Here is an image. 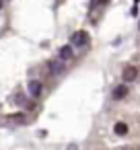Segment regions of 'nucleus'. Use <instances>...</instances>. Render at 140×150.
Segmentation results:
<instances>
[{"label":"nucleus","instance_id":"1","mask_svg":"<svg viewBox=\"0 0 140 150\" xmlns=\"http://www.w3.org/2000/svg\"><path fill=\"white\" fill-rule=\"evenodd\" d=\"M89 43V33L87 31H76L70 37V47H82Z\"/></svg>","mask_w":140,"mask_h":150},{"label":"nucleus","instance_id":"2","mask_svg":"<svg viewBox=\"0 0 140 150\" xmlns=\"http://www.w3.org/2000/svg\"><path fill=\"white\" fill-rule=\"evenodd\" d=\"M27 91H29V95H31L33 99H39L41 93H43V84H41V80H29Z\"/></svg>","mask_w":140,"mask_h":150},{"label":"nucleus","instance_id":"3","mask_svg":"<svg viewBox=\"0 0 140 150\" xmlns=\"http://www.w3.org/2000/svg\"><path fill=\"white\" fill-rule=\"evenodd\" d=\"M48 68H50V72H52L54 76H58V74L64 72V62H60V60L56 58V60H52V62L48 64Z\"/></svg>","mask_w":140,"mask_h":150},{"label":"nucleus","instance_id":"4","mask_svg":"<svg viewBox=\"0 0 140 150\" xmlns=\"http://www.w3.org/2000/svg\"><path fill=\"white\" fill-rule=\"evenodd\" d=\"M74 56V50L70 47V45H64V47H60V52H58V60L60 62H66V60H70Z\"/></svg>","mask_w":140,"mask_h":150},{"label":"nucleus","instance_id":"5","mask_svg":"<svg viewBox=\"0 0 140 150\" xmlns=\"http://www.w3.org/2000/svg\"><path fill=\"white\" fill-rule=\"evenodd\" d=\"M136 78H138V70H136L134 66H128V68L124 70V80H126V82H134Z\"/></svg>","mask_w":140,"mask_h":150},{"label":"nucleus","instance_id":"6","mask_svg":"<svg viewBox=\"0 0 140 150\" xmlns=\"http://www.w3.org/2000/svg\"><path fill=\"white\" fill-rule=\"evenodd\" d=\"M126 95H128V86H126V84H119V86H115V88H113V93H111V97H113L115 101L124 99Z\"/></svg>","mask_w":140,"mask_h":150},{"label":"nucleus","instance_id":"7","mask_svg":"<svg viewBox=\"0 0 140 150\" xmlns=\"http://www.w3.org/2000/svg\"><path fill=\"white\" fill-rule=\"evenodd\" d=\"M113 132H115L117 136H126V134H128V125H126L124 121H117V123L113 125Z\"/></svg>","mask_w":140,"mask_h":150},{"label":"nucleus","instance_id":"8","mask_svg":"<svg viewBox=\"0 0 140 150\" xmlns=\"http://www.w3.org/2000/svg\"><path fill=\"white\" fill-rule=\"evenodd\" d=\"M107 2H109V0H93V6H103Z\"/></svg>","mask_w":140,"mask_h":150},{"label":"nucleus","instance_id":"9","mask_svg":"<svg viewBox=\"0 0 140 150\" xmlns=\"http://www.w3.org/2000/svg\"><path fill=\"white\" fill-rule=\"evenodd\" d=\"M0 8H2V0H0Z\"/></svg>","mask_w":140,"mask_h":150},{"label":"nucleus","instance_id":"10","mask_svg":"<svg viewBox=\"0 0 140 150\" xmlns=\"http://www.w3.org/2000/svg\"><path fill=\"white\" fill-rule=\"evenodd\" d=\"M2 2H4V0H2Z\"/></svg>","mask_w":140,"mask_h":150},{"label":"nucleus","instance_id":"11","mask_svg":"<svg viewBox=\"0 0 140 150\" xmlns=\"http://www.w3.org/2000/svg\"><path fill=\"white\" fill-rule=\"evenodd\" d=\"M138 27H140V25H138Z\"/></svg>","mask_w":140,"mask_h":150}]
</instances>
